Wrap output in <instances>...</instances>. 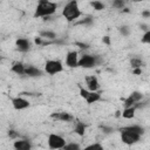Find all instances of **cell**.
Wrapping results in <instances>:
<instances>
[{"label":"cell","instance_id":"obj_30","mask_svg":"<svg viewBox=\"0 0 150 150\" xmlns=\"http://www.w3.org/2000/svg\"><path fill=\"white\" fill-rule=\"evenodd\" d=\"M102 41H103V43H105L107 46H110V38L108 36V35H105V36H103V39H102Z\"/></svg>","mask_w":150,"mask_h":150},{"label":"cell","instance_id":"obj_2","mask_svg":"<svg viewBox=\"0 0 150 150\" xmlns=\"http://www.w3.org/2000/svg\"><path fill=\"white\" fill-rule=\"evenodd\" d=\"M81 9H80V7H79V2L76 1V0H71V1H69V2H67L66 4V6L63 7V9H62V15H63V18L67 20V21H69V22H71V21H75L76 19H79L80 16H81Z\"/></svg>","mask_w":150,"mask_h":150},{"label":"cell","instance_id":"obj_3","mask_svg":"<svg viewBox=\"0 0 150 150\" xmlns=\"http://www.w3.org/2000/svg\"><path fill=\"white\" fill-rule=\"evenodd\" d=\"M100 62H101V59H100L98 56H96V55H90V54H83V55L79 59V64H77V67L89 69V68H94V67L97 66Z\"/></svg>","mask_w":150,"mask_h":150},{"label":"cell","instance_id":"obj_17","mask_svg":"<svg viewBox=\"0 0 150 150\" xmlns=\"http://www.w3.org/2000/svg\"><path fill=\"white\" fill-rule=\"evenodd\" d=\"M25 69H26V66L22 62H15L11 68V70L16 75H25Z\"/></svg>","mask_w":150,"mask_h":150},{"label":"cell","instance_id":"obj_20","mask_svg":"<svg viewBox=\"0 0 150 150\" xmlns=\"http://www.w3.org/2000/svg\"><path fill=\"white\" fill-rule=\"evenodd\" d=\"M40 38L47 39V40H55L56 34L54 32H50V30H42V32H40Z\"/></svg>","mask_w":150,"mask_h":150},{"label":"cell","instance_id":"obj_4","mask_svg":"<svg viewBox=\"0 0 150 150\" xmlns=\"http://www.w3.org/2000/svg\"><path fill=\"white\" fill-rule=\"evenodd\" d=\"M80 96L88 103L93 104L101 100V94L97 91H90L88 89H84L83 87H80Z\"/></svg>","mask_w":150,"mask_h":150},{"label":"cell","instance_id":"obj_28","mask_svg":"<svg viewBox=\"0 0 150 150\" xmlns=\"http://www.w3.org/2000/svg\"><path fill=\"white\" fill-rule=\"evenodd\" d=\"M80 49H88L89 48V45H87V43H83V42H76L75 43Z\"/></svg>","mask_w":150,"mask_h":150},{"label":"cell","instance_id":"obj_37","mask_svg":"<svg viewBox=\"0 0 150 150\" xmlns=\"http://www.w3.org/2000/svg\"><path fill=\"white\" fill-rule=\"evenodd\" d=\"M1 60H2V56H1V55H0V61H1Z\"/></svg>","mask_w":150,"mask_h":150},{"label":"cell","instance_id":"obj_15","mask_svg":"<svg viewBox=\"0 0 150 150\" xmlns=\"http://www.w3.org/2000/svg\"><path fill=\"white\" fill-rule=\"evenodd\" d=\"M52 118H55V120H59V121H62V122H70L73 121V116L69 114V112H53L50 115Z\"/></svg>","mask_w":150,"mask_h":150},{"label":"cell","instance_id":"obj_14","mask_svg":"<svg viewBox=\"0 0 150 150\" xmlns=\"http://www.w3.org/2000/svg\"><path fill=\"white\" fill-rule=\"evenodd\" d=\"M25 75L29 76V77H39V76H42L43 75V71L34 66H26V69H25Z\"/></svg>","mask_w":150,"mask_h":150},{"label":"cell","instance_id":"obj_34","mask_svg":"<svg viewBox=\"0 0 150 150\" xmlns=\"http://www.w3.org/2000/svg\"><path fill=\"white\" fill-rule=\"evenodd\" d=\"M142 15H143L144 18H150V11H144V12L142 13Z\"/></svg>","mask_w":150,"mask_h":150},{"label":"cell","instance_id":"obj_10","mask_svg":"<svg viewBox=\"0 0 150 150\" xmlns=\"http://www.w3.org/2000/svg\"><path fill=\"white\" fill-rule=\"evenodd\" d=\"M66 64L69 68H76L79 64V56H77V52L75 50H70L67 53L66 55Z\"/></svg>","mask_w":150,"mask_h":150},{"label":"cell","instance_id":"obj_21","mask_svg":"<svg viewBox=\"0 0 150 150\" xmlns=\"http://www.w3.org/2000/svg\"><path fill=\"white\" fill-rule=\"evenodd\" d=\"M130 64L132 68H142L144 66V62L138 57H134L130 60Z\"/></svg>","mask_w":150,"mask_h":150},{"label":"cell","instance_id":"obj_25","mask_svg":"<svg viewBox=\"0 0 150 150\" xmlns=\"http://www.w3.org/2000/svg\"><path fill=\"white\" fill-rule=\"evenodd\" d=\"M124 6H125V2H124L123 0H115V1L112 2V7L118 8V9H123Z\"/></svg>","mask_w":150,"mask_h":150},{"label":"cell","instance_id":"obj_7","mask_svg":"<svg viewBox=\"0 0 150 150\" xmlns=\"http://www.w3.org/2000/svg\"><path fill=\"white\" fill-rule=\"evenodd\" d=\"M141 136L137 135V134H134L131 131H128V130H124V129H121V139L124 144L127 145H132L135 143H137L139 141Z\"/></svg>","mask_w":150,"mask_h":150},{"label":"cell","instance_id":"obj_13","mask_svg":"<svg viewBox=\"0 0 150 150\" xmlns=\"http://www.w3.org/2000/svg\"><path fill=\"white\" fill-rule=\"evenodd\" d=\"M14 150H32V144L28 139H16L13 143Z\"/></svg>","mask_w":150,"mask_h":150},{"label":"cell","instance_id":"obj_26","mask_svg":"<svg viewBox=\"0 0 150 150\" xmlns=\"http://www.w3.org/2000/svg\"><path fill=\"white\" fill-rule=\"evenodd\" d=\"M142 43H150V30H146L143 35V38L141 39Z\"/></svg>","mask_w":150,"mask_h":150},{"label":"cell","instance_id":"obj_11","mask_svg":"<svg viewBox=\"0 0 150 150\" xmlns=\"http://www.w3.org/2000/svg\"><path fill=\"white\" fill-rule=\"evenodd\" d=\"M86 84H87V89L90 91H97L100 88V83L96 76L91 75V76H87L86 77Z\"/></svg>","mask_w":150,"mask_h":150},{"label":"cell","instance_id":"obj_1","mask_svg":"<svg viewBox=\"0 0 150 150\" xmlns=\"http://www.w3.org/2000/svg\"><path fill=\"white\" fill-rule=\"evenodd\" d=\"M57 5L48 0H40L34 12V18H47L56 12Z\"/></svg>","mask_w":150,"mask_h":150},{"label":"cell","instance_id":"obj_9","mask_svg":"<svg viewBox=\"0 0 150 150\" xmlns=\"http://www.w3.org/2000/svg\"><path fill=\"white\" fill-rule=\"evenodd\" d=\"M11 102H12V105L15 110H23V109H27L29 107V101L26 100L25 97H21V96L13 97L11 100Z\"/></svg>","mask_w":150,"mask_h":150},{"label":"cell","instance_id":"obj_27","mask_svg":"<svg viewBox=\"0 0 150 150\" xmlns=\"http://www.w3.org/2000/svg\"><path fill=\"white\" fill-rule=\"evenodd\" d=\"M120 32H121L122 35L127 36L129 34V27L128 26H122V27H120Z\"/></svg>","mask_w":150,"mask_h":150},{"label":"cell","instance_id":"obj_22","mask_svg":"<svg viewBox=\"0 0 150 150\" xmlns=\"http://www.w3.org/2000/svg\"><path fill=\"white\" fill-rule=\"evenodd\" d=\"M81 150H104V148L100 143H93V144H89L84 149H81Z\"/></svg>","mask_w":150,"mask_h":150},{"label":"cell","instance_id":"obj_23","mask_svg":"<svg viewBox=\"0 0 150 150\" xmlns=\"http://www.w3.org/2000/svg\"><path fill=\"white\" fill-rule=\"evenodd\" d=\"M62 149L63 150H81L80 144L77 143H66V145Z\"/></svg>","mask_w":150,"mask_h":150},{"label":"cell","instance_id":"obj_24","mask_svg":"<svg viewBox=\"0 0 150 150\" xmlns=\"http://www.w3.org/2000/svg\"><path fill=\"white\" fill-rule=\"evenodd\" d=\"M90 5L93 6V8L95 11H102V9H104V4L101 2V1H91Z\"/></svg>","mask_w":150,"mask_h":150},{"label":"cell","instance_id":"obj_36","mask_svg":"<svg viewBox=\"0 0 150 150\" xmlns=\"http://www.w3.org/2000/svg\"><path fill=\"white\" fill-rule=\"evenodd\" d=\"M141 28H142V29H144L145 32H146V30H149V29H148V26H146V25H142V26H141Z\"/></svg>","mask_w":150,"mask_h":150},{"label":"cell","instance_id":"obj_29","mask_svg":"<svg viewBox=\"0 0 150 150\" xmlns=\"http://www.w3.org/2000/svg\"><path fill=\"white\" fill-rule=\"evenodd\" d=\"M91 22H93V19L91 18H86L84 20H81L79 23L80 25H87V23H91Z\"/></svg>","mask_w":150,"mask_h":150},{"label":"cell","instance_id":"obj_35","mask_svg":"<svg viewBox=\"0 0 150 150\" xmlns=\"http://www.w3.org/2000/svg\"><path fill=\"white\" fill-rule=\"evenodd\" d=\"M102 129H103V130H104V132H107V134H108V132H111V131H112V129H111V128H107V127H103Z\"/></svg>","mask_w":150,"mask_h":150},{"label":"cell","instance_id":"obj_8","mask_svg":"<svg viewBox=\"0 0 150 150\" xmlns=\"http://www.w3.org/2000/svg\"><path fill=\"white\" fill-rule=\"evenodd\" d=\"M142 98H143V95H142L139 91H132V93L124 100V108H129V107L136 105Z\"/></svg>","mask_w":150,"mask_h":150},{"label":"cell","instance_id":"obj_16","mask_svg":"<svg viewBox=\"0 0 150 150\" xmlns=\"http://www.w3.org/2000/svg\"><path fill=\"white\" fill-rule=\"evenodd\" d=\"M136 105L134 107H129V108H124V110L121 112L122 117L125 118V120H131L135 117V114H136Z\"/></svg>","mask_w":150,"mask_h":150},{"label":"cell","instance_id":"obj_31","mask_svg":"<svg viewBox=\"0 0 150 150\" xmlns=\"http://www.w3.org/2000/svg\"><path fill=\"white\" fill-rule=\"evenodd\" d=\"M8 136L12 137V138H15V137L18 136V134H16L14 130H9V131H8Z\"/></svg>","mask_w":150,"mask_h":150},{"label":"cell","instance_id":"obj_5","mask_svg":"<svg viewBox=\"0 0 150 150\" xmlns=\"http://www.w3.org/2000/svg\"><path fill=\"white\" fill-rule=\"evenodd\" d=\"M48 146L52 150H57V149H62L66 145V139L57 135V134H50L48 136Z\"/></svg>","mask_w":150,"mask_h":150},{"label":"cell","instance_id":"obj_12","mask_svg":"<svg viewBox=\"0 0 150 150\" xmlns=\"http://www.w3.org/2000/svg\"><path fill=\"white\" fill-rule=\"evenodd\" d=\"M15 46H16L18 50H20L22 53H26L30 49V42L28 39H25V38H19L15 41Z\"/></svg>","mask_w":150,"mask_h":150},{"label":"cell","instance_id":"obj_32","mask_svg":"<svg viewBox=\"0 0 150 150\" xmlns=\"http://www.w3.org/2000/svg\"><path fill=\"white\" fill-rule=\"evenodd\" d=\"M132 73L136 74V75H139V74H142V69H141V68H134Z\"/></svg>","mask_w":150,"mask_h":150},{"label":"cell","instance_id":"obj_6","mask_svg":"<svg viewBox=\"0 0 150 150\" xmlns=\"http://www.w3.org/2000/svg\"><path fill=\"white\" fill-rule=\"evenodd\" d=\"M63 70V64L57 60H48L45 64V71L49 75H55Z\"/></svg>","mask_w":150,"mask_h":150},{"label":"cell","instance_id":"obj_18","mask_svg":"<svg viewBox=\"0 0 150 150\" xmlns=\"http://www.w3.org/2000/svg\"><path fill=\"white\" fill-rule=\"evenodd\" d=\"M74 131H75V134H77L79 136H84V132H86V124L83 123V122H81V121H79V122H76V124H75V127H74Z\"/></svg>","mask_w":150,"mask_h":150},{"label":"cell","instance_id":"obj_19","mask_svg":"<svg viewBox=\"0 0 150 150\" xmlns=\"http://www.w3.org/2000/svg\"><path fill=\"white\" fill-rule=\"evenodd\" d=\"M124 130H128V131H131L134 134H137V135H143L144 134V129L141 127V125H129V127H125L123 128Z\"/></svg>","mask_w":150,"mask_h":150},{"label":"cell","instance_id":"obj_33","mask_svg":"<svg viewBox=\"0 0 150 150\" xmlns=\"http://www.w3.org/2000/svg\"><path fill=\"white\" fill-rule=\"evenodd\" d=\"M34 41H35V43H36V45H42V42H43V41H42V39H41L40 36H39V38H35V40H34Z\"/></svg>","mask_w":150,"mask_h":150}]
</instances>
